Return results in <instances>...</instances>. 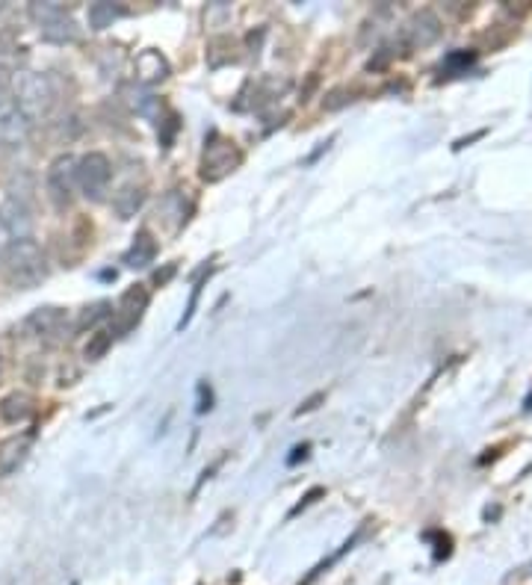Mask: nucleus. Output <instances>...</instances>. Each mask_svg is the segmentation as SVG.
Here are the masks:
<instances>
[{
  "instance_id": "obj_1",
  "label": "nucleus",
  "mask_w": 532,
  "mask_h": 585,
  "mask_svg": "<svg viewBox=\"0 0 532 585\" xmlns=\"http://www.w3.org/2000/svg\"><path fill=\"white\" fill-rule=\"evenodd\" d=\"M3 278L18 290H33L48 278V260L39 243L33 240H12L0 258Z\"/></svg>"
},
{
  "instance_id": "obj_2",
  "label": "nucleus",
  "mask_w": 532,
  "mask_h": 585,
  "mask_svg": "<svg viewBox=\"0 0 532 585\" xmlns=\"http://www.w3.org/2000/svg\"><path fill=\"white\" fill-rule=\"evenodd\" d=\"M54 86L42 71L33 68H18L12 74V101L15 107L27 116V122H42L51 107H54Z\"/></svg>"
},
{
  "instance_id": "obj_3",
  "label": "nucleus",
  "mask_w": 532,
  "mask_h": 585,
  "mask_svg": "<svg viewBox=\"0 0 532 585\" xmlns=\"http://www.w3.org/2000/svg\"><path fill=\"white\" fill-rule=\"evenodd\" d=\"M27 12H30L33 24L39 27L42 39H48L54 45H66V42H74L80 36L77 24L71 21V15L60 3H30Z\"/></svg>"
},
{
  "instance_id": "obj_4",
  "label": "nucleus",
  "mask_w": 532,
  "mask_h": 585,
  "mask_svg": "<svg viewBox=\"0 0 532 585\" xmlns=\"http://www.w3.org/2000/svg\"><path fill=\"white\" fill-rule=\"evenodd\" d=\"M110 178H113V166H110L107 154L89 151L77 160V190L89 201H104L107 198Z\"/></svg>"
},
{
  "instance_id": "obj_5",
  "label": "nucleus",
  "mask_w": 532,
  "mask_h": 585,
  "mask_svg": "<svg viewBox=\"0 0 532 585\" xmlns=\"http://www.w3.org/2000/svg\"><path fill=\"white\" fill-rule=\"evenodd\" d=\"M45 187H48V198L54 201V207H68L74 198V190H77V157L60 154L48 166Z\"/></svg>"
},
{
  "instance_id": "obj_6",
  "label": "nucleus",
  "mask_w": 532,
  "mask_h": 585,
  "mask_svg": "<svg viewBox=\"0 0 532 585\" xmlns=\"http://www.w3.org/2000/svg\"><path fill=\"white\" fill-rule=\"evenodd\" d=\"M240 166V151L234 148V142L219 139L213 145L204 148V160H201V178L204 181H222L225 175H231Z\"/></svg>"
},
{
  "instance_id": "obj_7",
  "label": "nucleus",
  "mask_w": 532,
  "mask_h": 585,
  "mask_svg": "<svg viewBox=\"0 0 532 585\" xmlns=\"http://www.w3.org/2000/svg\"><path fill=\"white\" fill-rule=\"evenodd\" d=\"M0 225L9 234V240H30L33 237V210L27 201L6 195L0 201Z\"/></svg>"
},
{
  "instance_id": "obj_8",
  "label": "nucleus",
  "mask_w": 532,
  "mask_h": 585,
  "mask_svg": "<svg viewBox=\"0 0 532 585\" xmlns=\"http://www.w3.org/2000/svg\"><path fill=\"white\" fill-rule=\"evenodd\" d=\"M30 122L27 116L15 107L12 98H0V145L3 148H21L30 139Z\"/></svg>"
},
{
  "instance_id": "obj_9",
  "label": "nucleus",
  "mask_w": 532,
  "mask_h": 585,
  "mask_svg": "<svg viewBox=\"0 0 532 585\" xmlns=\"http://www.w3.org/2000/svg\"><path fill=\"white\" fill-rule=\"evenodd\" d=\"M66 325L68 320L63 308L45 305V308H36V311L21 323V331H24V337H45V340H51V337L60 334Z\"/></svg>"
},
{
  "instance_id": "obj_10",
  "label": "nucleus",
  "mask_w": 532,
  "mask_h": 585,
  "mask_svg": "<svg viewBox=\"0 0 532 585\" xmlns=\"http://www.w3.org/2000/svg\"><path fill=\"white\" fill-rule=\"evenodd\" d=\"M145 308H148V290L142 284H136V287H131L119 299V305H116V325H113V331L116 334H128L133 325L139 323V317H142Z\"/></svg>"
},
{
  "instance_id": "obj_11",
  "label": "nucleus",
  "mask_w": 532,
  "mask_h": 585,
  "mask_svg": "<svg viewBox=\"0 0 532 585\" xmlns=\"http://www.w3.org/2000/svg\"><path fill=\"white\" fill-rule=\"evenodd\" d=\"M438 36H441V21H438V15L429 12V9L417 12V15L405 24V42H408L411 48H426V45H432Z\"/></svg>"
},
{
  "instance_id": "obj_12",
  "label": "nucleus",
  "mask_w": 532,
  "mask_h": 585,
  "mask_svg": "<svg viewBox=\"0 0 532 585\" xmlns=\"http://www.w3.org/2000/svg\"><path fill=\"white\" fill-rule=\"evenodd\" d=\"M30 444H33L30 435H12V438L0 441V479L12 476V473L27 461Z\"/></svg>"
},
{
  "instance_id": "obj_13",
  "label": "nucleus",
  "mask_w": 532,
  "mask_h": 585,
  "mask_svg": "<svg viewBox=\"0 0 532 585\" xmlns=\"http://www.w3.org/2000/svg\"><path fill=\"white\" fill-rule=\"evenodd\" d=\"M0 417L6 423H24L33 417V396L24 390H12L0 399Z\"/></svg>"
},
{
  "instance_id": "obj_14",
  "label": "nucleus",
  "mask_w": 532,
  "mask_h": 585,
  "mask_svg": "<svg viewBox=\"0 0 532 585\" xmlns=\"http://www.w3.org/2000/svg\"><path fill=\"white\" fill-rule=\"evenodd\" d=\"M157 258V243H154V237H151V231H139L136 237H133V246L125 252V266H131V269H145V266H151Z\"/></svg>"
},
{
  "instance_id": "obj_15",
  "label": "nucleus",
  "mask_w": 532,
  "mask_h": 585,
  "mask_svg": "<svg viewBox=\"0 0 532 585\" xmlns=\"http://www.w3.org/2000/svg\"><path fill=\"white\" fill-rule=\"evenodd\" d=\"M136 77H139L142 86L157 83V80L169 77V63L160 57V51H142L136 57Z\"/></svg>"
},
{
  "instance_id": "obj_16",
  "label": "nucleus",
  "mask_w": 532,
  "mask_h": 585,
  "mask_svg": "<svg viewBox=\"0 0 532 585\" xmlns=\"http://www.w3.org/2000/svg\"><path fill=\"white\" fill-rule=\"evenodd\" d=\"M142 201H145V190L136 187V184H128V187H122L119 193L113 195V210L122 219H131V216H136V210L142 207Z\"/></svg>"
},
{
  "instance_id": "obj_17",
  "label": "nucleus",
  "mask_w": 532,
  "mask_h": 585,
  "mask_svg": "<svg viewBox=\"0 0 532 585\" xmlns=\"http://www.w3.org/2000/svg\"><path fill=\"white\" fill-rule=\"evenodd\" d=\"M113 337H116L113 328H98L95 334H89V343H86V349H83V358H86V361H101V358L110 352Z\"/></svg>"
},
{
  "instance_id": "obj_18",
  "label": "nucleus",
  "mask_w": 532,
  "mask_h": 585,
  "mask_svg": "<svg viewBox=\"0 0 532 585\" xmlns=\"http://www.w3.org/2000/svg\"><path fill=\"white\" fill-rule=\"evenodd\" d=\"M128 101H131V107L139 116H151L157 110V98L142 83H133L131 89H128Z\"/></svg>"
},
{
  "instance_id": "obj_19",
  "label": "nucleus",
  "mask_w": 532,
  "mask_h": 585,
  "mask_svg": "<svg viewBox=\"0 0 532 585\" xmlns=\"http://www.w3.org/2000/svg\"><path fill=\"white\" fill-rule=\"evenodd\" d=\"M119 12H122V9L113 6V3H92V6H89V27H92V30H104V27H110V24L116 21Z\"/></svg>"
},
{
  "instance_id": "obj_20",
  "label": "nucleus",
  "mask_w": 532,
  "mask_h": 585,
  "mask_svg": "<svg viewBox=\"0 0 532 585\" xmlns=\"http://www.w3.org/2000/svg\"><path fill=\"white\" fill-rule=\"evenodd\" d=\"M107 317H110V305L107 302H98V305H92V308L83 311V317L77 320V328H89V325H95L98 320H107Z\"/></svg>"
},
{
  "instance_id": "obj_21",
  "label": "nucleus",
  "mask_w": 532,
  "mask_h": 585,
  "mask_svg": "<svg viewBox=\"0 0 532 585\" xmlns=\"http://www.w3.org/2000/svg\"><path fill=\"white\" fill-rule=\"evenodd\" d=\"M352 98H349V89H334V92H329L326 95V101H323V107L329 110V113H334V110H340V107H346Z\"/></svg>"
},
{
  "instance_id": "obj_22",
  "label": "nucleus",
  "mask_w": 532,
  "mask_h": 585,
  "mask_svg": "<svg viewBox=\"0 0 532 585\" xmlns=\"http://www.w3.org/2000/svg\"><path fill=\"white\" fill-rule=\"evenodd\" d=\"M323 399H326V393H317V396H311V399H308V402H305V405H302V408H299L296 414H305V411L317 408V402H323Z\"/></svg>"
},
{
  "instance_id": "obj_23",
  "label": "nucleus",
  "mask_w": 532,
  "mask_h": 585,
  "mask_svg": "<svg viewBox=\"0 0 532 585\" xmlns=\"http://www.w3.org/2000/svg\"><path fill=\"white\" fill-rule=\"evenodd\" d=\"M305 455H308V444L296 447V450H293V455H290V464H296V461H299V458H305Z\"/></svg>"
},
{
  "instance_id": "obj_24",
  "label": "nucleus",
  "mask_w": 532,
  "mask_h": 585,
  "mask_svg": "<svg viewBox=\"0 0 532 585\" xmlns=\"http://www.w3.org/2000/svg\"><path fill=\"white\" fill-rule=\"evenodd\" d=\"M12 240H9V234L3 231V225H0V258H3V252H6V246H9Z\"/></svg>"
}]
</instances>
